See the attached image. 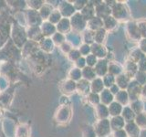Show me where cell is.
Masks as SVG:
<instances>
[{"instance_id":"6da1fadb","label":"cell","mask_w":146,"mask_h":137,"mask_svg":"<svg viewBox=\"0 0 146 137\" xmlns=\"http://www.w3.org/2000/svg\"><path fill=\"white\" fill-rule=\"evenodd\" d=\"M111 16L119 22H124L130 19V11L125 4L115 2L111 7Z\"/></svg>"},{"instance_id":"7a4b0ae2","label":"cell","mask_w":146,"mask_h":137,"mask_svg":"<svg viewBox=\"0 0 146 137\" xmlns=\"http://www.w3.org/2000/svg\"><path fill=\"white\" fill-rule=\"evenodd\" d=\"M94 130L96 132V135L99 137H107L112 132L109 119H102V120H99L97 123H96Z\"/></svg>"},{"instance_id":"3957f363","label":"cell","mask_w":146,"mask_h":137,"mask_svg":"<svg viewBox=\"0 0 146 137\" xmlns=\"http://www.w3.org/2000/svg\"><path fill=\"white\" fill-rule=\"evenodd\" d=\"M141 87L134 80H131L129 86L127 88V92L129 94V98H130V102H133V100H139L141 99Z\"/></svg>"},{"instance_id":"277c9868","label":"cell","mask_w":146,"mask_h":137,"mask_svg":"<svg viewBox=\"0 0 146 137\" xmlns=\"http://www.w3.org/2000/svg\"><path fill=\"white\" fill-rule=\"evenodd\" d=\"M95 7V14L100 19H104L109 16H111V7L108 6L106 2H100V4L94 5Z\"/></svg>"},{"instance_id":"5b68a950","label":"cell","mask_w":146,"mask_h":137,"mask_svg":"<svg viewBox=\"0 0 146 137\" xmlns=\"http://www.w3.org/2000/svg\"><path fill=\"white\" fill-rule=\"evenodd\" d=\"M126 30H127V34L129 36V38L132 41L140 42L141 39V37L140 31L138 29V25H137V21H130L127 24Z\"/></svg>"},{"instance_id":"8992f818","label":"cell","mask_w":146,"mask_h":137,"mask_svg":"<svg viewBox=\"0 0 146 137\" xmlns=\"http://www.w3.org/2000/svg\"><path fill=\"white\" fill-rule=\"evenodd\" d=\"M109 61L107 59H99L97 64L94 67V70L96 72V75L100 78L104 77L108 74V68H109Z\"/></svg>"},{"instance_id":"52a82bcc","label":"cell","mask_w":146,"mask_h":137,"mask_svg":"<svg viewBox=\"0 0 146 137\" xmlns=\"http://www.w3.org/2000/svg\"><path fill=\"white\" fill-rule=\"evenodd\" d=\"M138 65L137 63L133 62L131 59H128V61L124 63L123 65V73L130 78L131 80H132L136 75V73L138 72Z\"/></svg>"},{"instance_id":"ba28073f","label":"cell","mask_w":146,"mask_h":137,"mask_svg":"<svg viewBox=\"0 0 146 137\" xmlns=\"http://www.w3.org/2000/svg\"><path fill=\"white\" fill-rule=\"evenodd\" d=\"M91 52L99 59H107L108 56V50L102 44L93 43L92 46H91Z\"/></svg>"},{"instance_id":"9c48e42d","label":"cell","mask_w":146,"mask_h":137,"mask_svg":"<svg viewBox=\"0 0 146 137\" xmlns=\"http://www.w3.org/2000/svg\"><path fill=\"white\" fill-rule=\"evenodd\" d=\"M124 130L129 137H139L141 134V129L138 127V125L136 124L134 121L126 122Z\"/></svg>"},{"instance_id":"30bf717a","label":"cell","mask_w":146,"mask_h":137,"mask_svg":"<svg viewBox=\"0 0 146 137\" xmlns=\"http://www.w3.org/2000/svg\"><path fill=\"white\" fill-rule=\"evenodd\" d=\"M110 123H111V127L112 132L124 129L125 124H126L124 119L121 117V115L111 117V119L110 120Z\"/></svg>"},{"instance_id":"8fae6325","label":"cell","mask_w":146,"mask_h":137,"mask_svg":"<svg viewBox=\"0 0 146 137\" xmlns=\"http://www.w3.org/2000/svg\"><path fill=\"white\" fill-rule=\"evenodd\" d=\"M104 89H105V86H104V83H103L102 78L97 77V78H95L92 81H91V83H90L91 92L100 94Z\"/></svg>"},{"instance_id":"7c38bea8","label":"cell","mask_w":146,"mask_h":137,"mask_svg":"<svg viewBox=\"0 0 146 137\" xmlns=\"http://www.w3.org/2000/svg\"><path fill=\"white\" fill-rule=\"evenodd\" d=\"M114 100L120 104H121L123 107L127 106L130 103V98L126 90H121L119 92L114 96Z\"/></svg>"},{"instance_id":"4fadbf2b","label":"cell","mask_w":146,"mask_h":137,"mask_svg":"<svg viewBox=\"0 0 146 137\" xmlns=\"http://www.w3.org/2000/svg\"><path fill=\"white\" fill-rule=\"evenodd\" d=\"M100 103L106 105V106H109L111 102H114V95L110 91L109 89L106 88L100 93Z\"/></svg>"},{"instance_id":"5bb4252c","label":"cell","mask_w":146,"mask_h":137,"mask_svg":"<svg viewBox=\"0 0 146 137\" xmlns=\"http://www.w3.org/2000/svg\"><path fill=\"white\" fill-rule=\"evenodd\" d=\"M108 73L114 77H117L123 73V66L119 64L116 61H110L109 62V68H108Z\"/></svg>"},{"instance_id":"9a60e30c","label":"cell","mask_w":146,"mask_h":137,"mask_svg":"<svg viewBox=\"0 0 146 137\" xmlns=\"http://www.w3.org/2000/svg\"><path fill=\"white\" fill-rule=\"evenodd\" d=\"M131 80L125 74V73H121V75L116 77L115 84L120 88V90H127Z\"/></svg>"},{"instance_id":"2e32d148","label":"cell","mask_w":146,"mask_h":137,"mask_svg":"<svg viewBox=\"0 0 146 137\" xmlns=\"http://www.w3.org/2000/svg\"><path fill=\"white\" fill-rule=\"evenodd\" d=\"M109 109V113L110 116L111 117H115V116H120L121 115L122 110H123V106L121 104H120L119 102H115L114 100L113 102H111V104L108 106Z\"/></svg>"},{"instance_id":"e0dca14e","label":"cell","mask_w":146,"mask_h":137,"mask_svg":"<svg viewBox=\"0 0 146 137\" xmlns=\"http://www.w3.org/2000/svg\"><path fill=\"white\" fill-rule=\"evenodd\" d=\"M102 21H103V29L107 32L114 30L118 26V21L112 16L107 17Z\"/></svg>"},{"instance_id":"ac0fdd59","label":"cell","mask_w":146,"mask_h":137,"mask_svg":"<svg viewBox=\"0 0 146 137\" xmlns=\"http://www.w3.org/2000/svg\"><path fill=\"white\" fill-rule=\"evenodd\" d=\"M121 117L124 119L125 122H133L135 120L136 114L134 113V112L132 111L129 105H127V106L123 107L122 112H121Z\"/></svg>"},{"instance_id":"d6986e66","label":"cell","mask_w":146,"mask_h":137,"mask_svg":"<svg viewBox=\"0 0 146 137\" xmlns=\"http://www.w3.org/2000/svg\"><path fill=\"white\" fill-rule=\"evenodd\" d=\"M95 110H96V112H97V116L100 118V120L109 118V116H110L109 109H108V106H106V105L100 103L96 106Z\"/></svg>"},{"instance_id":"ffe728a7","label":"cell","mask_w":146,"mask_h":137,"mask_svg":"<svg viewBox=\"0 0 146 137\" xmlns=\"http://www.w3.org/2000/svg\"><path fill=\"white\" fill-rule=\"evenodd\" d=\"M129 106L131 108V110L134 112V113L136 114V115L144 112V104H143V102L141 99L133 100V102H131Z\"/></svg>"},{"instance_id":"44dd1931","label":"cell","mask_w":146,"mask_h":137,"mask_svg":"<svg viewBox=\"0 0 146 137\" xmlns=\"http://www.w3.org/2000/svg\"><path fill=\"white\" fill-rule=\"evenodd\" d=\"M89 27H90V30L91 31H97L103 27V21L102 19H100L98 17H94L92 19H90L89 21Z\"/></svg>"},{"instance_id":"7402d4cb","label":"cell","mask_w":146,"mask_h":137,"mask_svg":"<svg viewBox=\"0 0 146 137\" xmlns=\"http://www.w3.org/2000/svg\"><path fill=\"white\" fill-rule=\"evenodd\" d=\"M83 17L85 18V20H90L92 19L94 17H96L95 14V7L93 4H89L85 7L83 9Z\"/></svg>"},{"instance_id":"603a6c76","label":"cell","mask_w":146,"mask_h":137,"mask_svg":"<svg viewBox=\"0 0 146 137\" xmlns=\"http://www.w3.org/2000/svg\"><path fill=\"white\" fill-rule=\"evenodd\" d=\"M106 37H107V31L105 30L103 27L97 31L94 32V41L95 43L97 44H102L104 43L105 39H106Z\"/></svg>"},{"instance_id":"cb8c5ba5","label":"cell","mask_w":146,"mask_h":137,"mask_svg":"<svg viewBox=\"0 0 146 137\" xmlns=\"http://www.w3.org/2000/svg\"><path fill=\"white\" fill-rule=\"evenodd\" d=\"M134 122L141 130H146V112L137 114Z\"/></svg>"},{"instance_id":"d4e9b609","label":"cell","mask_w":146,"mask_h":137,"mask_svg":"<svg viewBox=\"0 0 146 137\" xmlns=\"http://www.w3.org/2000/svg\"><path fill=\"white\" fill-rule=\"evenodd\" d=\"M146 55L141 51V50L139 48H136L133 50H131V55H130V59L132 61L135 63H138L141 59L144 58Z\"/></svg>"},{"instance_id":"484cf974","label":"cell","mask_w":146,"mask_h":137,"mask_svg":"<svg viewBox=\"0 0 146 137\" xmlns=\"http://www.w3.org/2000/svg\"><path fill=\"white\" fill-rule=\"evenodd\" d=\"M102 80H103V83L104 86L106 89H110L111 86H113L115 84V81H116V77H114L111 74H106L104 77H102Z\"/></svg>"},{"instance_id":"4316f807","label":"cell","mask_w":146,"mask_h":137,"mask_svg":"<svg viewBox=\"0 0 146 137\" xmlns=\"http://www.w3.org/2000/svg\"><path fill=\"white\" fill-rule=\"evenodd\" d=\"M83 76L87 80H93L95 78H97L94 68L86 67L83 70Z\"/></svg>"},{"instance_id":"83f0119b","label":"cell","mask_w":146,"mask_h":137,"mask_svg":"<svg viewBox=\"0 0 146 137\" xmlns=\"http://www.w3.org/2000/svg\"><path fill=\"white\" fill-rule=\"evenodd\" d=\"M132 80H134L139 85L143 87L144 85H146V72L138 70V72L136 73V75L134 76V78Z\"/></svg>"},{"instance_id":"f1b7e54d","label":"cell","mask_w":146,"mask_h":137,"mask_svg":"<svg viewBox=\"0 0 146 137\" xmlns=\"http://www.w3.org/2000/svg\"><path fill=\"white\" fill-rule=\"evenodd\" d=\"M138 29L141 39H146V20H139L137 21Z\"/></svg>"},{"instance_id":"f546056e","label":"cell","mask_w":146,"mask_h":137,"mask_svg":"<svg viewBox=\"0 0 146 137\" xmlns=\"http://www.w3.org/2000/svg\"><path fill=\"white\" fill-rule=\"evenodd\" d=\"M98 58L94 56L93 54H90L87 56V59H86V63L88 64V67H90V68H93L95 67V65L97 64L98 62Z\"/></svg>"},{"instance_id":"4dcf8cb0","label":"cell","mask_w":146,"mask_h":137,"mask_svg":"<svg viewBox=\"0 0 146 137\" xmlns=\"http://www.w3.org/2000/svg\"><path fill=\"white\" fill-rule=\"evenodd\" d=\"M89 100H90V102L96 105L97 106L98 104L100 103V94H97V93H93V92H90L89 94Z\"/></svg>"},{"instance_id":"1f68e13d","label":"cell","mask_w":146,"mask_h":137,"mask_svg":"<svg viewBox=\"0 0 146 137\" xmlns=\"http://www.w3.org/2000/svg\"><path fill=\"white\" fill-rule=\"evenodd\" d=\"M138 65V70L139 71H143V72H146V56L144 58H143L141 61L137 63Z\"/></svg>"},{"instance_id":"d6a6232c","label":"cell","mask_w":146,"mask_h":137,"mask_svg":"<svg viewBox=\"0 0 146 137\" xmlns=\"http://www.w3.org/2000/svg\"><path fill=\"white\" fill-rule=\"evenodd\" d=\"M112 137H129L124 129L112 132Z\"/></svg>"},{"instance_id":"836d02e7","label":"cell","mask_w":146,"mask_h":137,"mask_svg":"<svg viewBox=\"0 0 146 137\" xmlns=\"http://www.w3.org/2000/svg\"><path fill=\"white\" fill-rule=\"evenodd\" d=\"M90 51H91V47H90L88 44L82 46V48H81V53L82 54L87 55V56H88V55H90Z\"/></svg>"},{"instance_id":"e575fe53","label":"cell","mask_w":146,"mask_h":137,"mask_svg":"<svg viewBox=\"0 0 146 137\" xmlns=\"http://www.w3.org/2000/svg\"><path fill=\"white\" fill-rule=\"evenodd\" d=\"M139 49L143 51L144 54H146V39H141L139 42Z\"/></svg>"},{"instance_id":"d590c367","label":"cell","mask_w":146,"mask_h":137,"mask_svg":"<svg viewBox=\"0 0 146 137\" xmlns=\"http://www.w3.org/2000/svg\"><path fill=\"white\" fill-rule=\"evenodd\" d=\"M109 90H110V91H111V92L114 96H115V95L119 92V91L121 90H120V88H119V87H118L116 84H114L113 86H111V88H110Z\"/></svg>"},{"instance_id":"8d00e7d4","label":"cell","mask_w":146,"mask_h":137,"mask_svg":"<svg viewBox=\"0 0 146 137\" xmlns=\"http://www.w3.org/2000/svg\"><path fill=\"white\" fill-rule=\"evenodd\" d=\"M141 99H143L146 100V85H144L141 88Z\"/></svg>"},{"instance_id":"74e56055","label":"cell","mask_w":146,"mask_h":137,"mask_svg":"<svg viewBox=\"0 0 146 137\" xmlns=\"http://www.w3.org/2000/svg\"><path fill=\"white\" fill-rule=\"evenodd\" d=\"M97 137H99V136H97Z\"/></svg>"}]
</instances>
